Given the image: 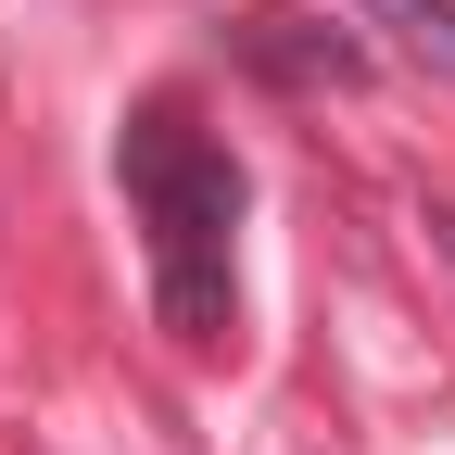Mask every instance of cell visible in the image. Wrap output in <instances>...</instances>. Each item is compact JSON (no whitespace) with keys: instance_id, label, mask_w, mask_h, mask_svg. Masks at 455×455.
Wrapping results in <instances>:
<instances>
[{"instance_id":"6da1fadb","label":"cell","mask_w":455,"mask_h":455,"mask_svg":"<svg viewBox=\"0 0 455 455\" xmlns=\"http://www.w3.org/2000/svg\"><path fill=\"white\" fill-rule=\"evenodd\" d=\"M114 178H127L140 203V253H152V316L190 341V355H215L228 329H241V152H228L215 127H190V101H140L127 127H114Z\"/></svg>"},{"instance_id":"7a4b0ae2","label":"cell","mask_w":455,"mask_h":455,"mask_svg":"<svg viewBox=\"0 0 455 455\" xmlns=\"http://www.w3.org/2000/svg\"><path fill=\"white\" fill-rule=\"evenodd\" d=\"M228 51H241V76H266V89H367V38L316 26V13H241Z\"/></svg>"},{"instance_id":"3957f363","label":"cell","mask_w":455,"mask_h":455,"mask_svg":"<svg viewBox=\"0 0 455 455\" xmlns=\"http://www.w3.org/2000/svg\"><path fill=\"white\" fill-rule=\"evenodd\" d=\"M355 13H367L392 51H405L418 76H443V89H455V0H355Z\"/></svg>"},{"instance_id":"277c9868","label":"cell","mask_w":455,"mask_h":455,"mask_svg":"<svg viewBox=\"0 0 455 455\" xmlns=\"http://www.w3.org/2000/svg\"><path fill=\"white\" fill-rule=\"evenodd\" d=\"M418 228H430V253H455V203H430V215H418Z\"/></svg>"}]
</instances>
